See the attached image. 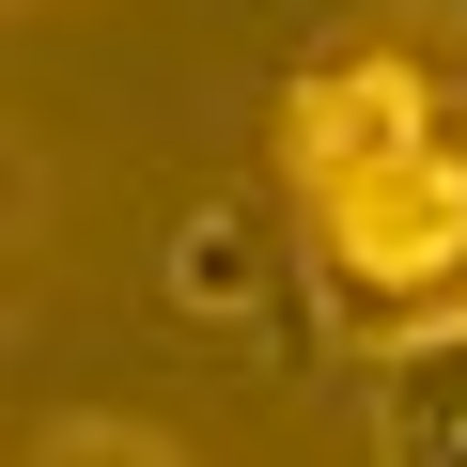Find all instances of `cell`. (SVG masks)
Segmentation results:
<instances>
[{"label": "cell", "mask_w": 467, "mask_h": 467, "mask_svg": "<svg viewBox=\"0 0 467 467\" xmlns=\"http://www.w3.org/2000/svg\"><path fill=\"white\" fill-rule=\"evenodd\" d=\"M171 312L218 327V343H250V358H296L327 327V281H312V234H281L265 202H187L171 218Z\"/></svg>", "instance_id": "1"}, {"label": "cell", "mask_w": 467, "mask_h": 467, "mask_svg": "<svg viewBox=\"0 0 467 467\" xmlns=\"http://www.w3.org/2000/svg\"><path fill=\"white\" fill-rule=\"evenodd\" d=\"M420 125H436V78H420L405 47H343V63H312V78L281 94V171H296V187H327V171L405 156Z\"/></svg>", "instance_id": "2"}, {"label": "cell", "mask_w": 467, "mask_h": 467, "mask_svg": "<svg viewBox=\"0 0 467 467\" xmlns=\"http://www.w3.org/2000/svg\"><path fill=\"white\" fill-rule=\"evenodd\" d=\"M358 405H374V436H389L405 467H467V312L374 343V358H358Z\"/></svg>", "instance_id": "3"}, {"label": "cell", "mask_w": 467, "mask_h": 467, "mask_svg": "<svg viewBox=\"0 0 467 467\" xmlns=\"http://www.w3.org/2000/svg\"><path fill=\"white\" fill-rule=\"evenodd\" d=\"M32 451H47V467H156L171 436H156V420H47Z\"/></svg>", "instance_id": "4"}]
</instances>
